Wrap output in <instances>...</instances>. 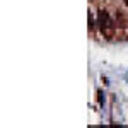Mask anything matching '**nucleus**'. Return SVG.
Returning <instances> with one entry per match:
<instances>
[{"mask_svg":"<svg viewBox=\"0 0 128 128\" xmlns=\"http://www.w3.org/2000/svg\"><path fill=\"white\" fill-rule=\"evenodd\" d=\"M125 5H126V7H128V0H125Z\"/></svg>","mask_w":128,"mask_h":128,"instance_id":"nucleus-1","label":"nucleus"}]
</instances>
